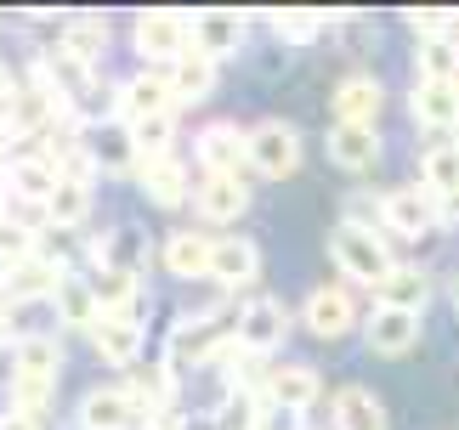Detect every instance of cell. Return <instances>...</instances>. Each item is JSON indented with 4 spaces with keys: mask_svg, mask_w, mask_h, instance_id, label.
<instances>
[{
    "mask_svg": "<svg viewBox=\"0 0 459 430\" xmlns=\"http://www.w3.org/2000/svg\"><path fill=\"white\" fill-rule=\"evenodd\" d=\"M233 334H238V306L233 300H216V306H204V312H182L176 329L165 334V357H159V363L182 380V374L216 363V357L233 346Z\"/></svg>",
    "mask_w": 459,
    "mask_h": 430,
    "instance_id": "obj_1",
    "label": "cell"
},
{
    "mask_svg": "<svg viewBox=\"0 0 459 430\" xmlns=\"http://www.w3.org/2000/svg\"><path fill=\"white\" fill-rule=\"evenodd\" d=\"M329 261L346 283H363V289H380V283L397 272L392 238H385V232H368V227H346V221L329 227Z\"/></svg>",
    "mask_w": 459,
    "mask_h": 430,
    "instance_id": "obj_2",
    "label": "cell"
},
{
    "mask_svg": "<svg viewBox=\"0 0 459 430\" xmlns=\"http://www.w3.org/2000/svg\"><path fill=\"white\" fill-rule=\"evenodd\" d=\"M284 334H290V306L278 295H244L238 300V334H233V346L238 351H250L261 357V363H273V351L284 346Z\"/></svg>",
    "mask_w": 459,
    "mask_h": 430,
    "instance_id": "obj_3",
    "label": "cell"
},
{
    "mask_svg": "<svg viewBox=\"0 0 459 430\" xmlns=\"http://www.w3.org/2000/svg\"><path fill=\"white\" fill-rule=\"evenodd\" d=\"M131 40H136V57L143 68H170L193 51V17L182 12H143L131 23Z\"/></svg>",
    "mask_w": 459,
    "mask_h": 430,
    "instance_id": "obj_4",
    "label": "cell"
},
{
    "mask_svg": "<svg viewBox=\"0 0 459 430\" xmlns=\"http://www.w3.org/2000/svg\"><path fill=\"white\" fill-rule=\"evenodd\" d=\"M193 159L204 176H244L250 170V131L238 119H204L193 131Z\"/></svg>",
    "mask_w": 459,
    "mask_h": 430,
    "instance_id": "obj_5",
    "label": "cell"
},
{
    "mask_svg": "<svg viewBox=\"0 0 459 430\" xmlns=\"http://www.w3.org/2000/svg\"><path fill=\"white\" fill-rule=\"evenodd\" d=\"M385 238H426V232L443 227V199L420 182H403V187H385Z\"/></svg>",
    "mask_w": 459,
    "mask_h": 430,
    "instance_id": "obj_6",
    "label": "cell"
},
{
    "mask_svg": "<svg viewBox=\"0 0 459 430\" xmlns=\"http://www.w3.org/2000/svg\"><path fill=\"white\" fill-rule=\"evenodd\" d=\"M250 170L267 176V182H284V176L301 170V131L290 119H261L250 125Z\"/></svg>",
    "mask_w": 459,
    "mask_h": 430,
    "instance_id": "obj_7",
    "label": "cell"
},
{
    "mask_svg": "<svg viewBox=\"0 0 459 430\" xmlns=\"http://www.w3.org/2000/svg\"><path fill=\"white\" fill-rule=\"evenodd\" d=\"M301 329L312 340H346L351 329H363L358 300H351L346 283H317V289L301 300Z\"/></svg>",
    "mask_w": 459,
    "mask_h": 430,
    "instance_id": "obj_8",
    "label": "cell"
},
{
    "mask_svg": "<svg viewBox=\"0 0 459 430\" xmlns=\"http://www.w3.org/2000/svg\"><path fill=\"white\" fill-rule=\"evenodd\" d=\"M74 272L63 255H51V249H40L34 261H23V266H12V272H0V289H6V300H12V312L17 306H51V295L63 289V278Z\"/></svg>",
    "mask_w": 459,
    "mask_h": 430,
    "instance_id": "obj_9",
    "label": "cell"
},
{
    "mask_svg": "<svg viewBox=\"0 0 459 430\" xmlns=\"http://www.w3.org/2000/svg\"><path fill=\"white\" fill-rule=\"evenodd\" d=\"M97 346V357L102 363H114V368H136L143 363V346H148V322H143V312H102L97 317V329L85 334Z\"/></svg>",
    "mask_w": 459,
    "mask_h": 430,
    "instance_id": "obj_10",
    "label": "cell"
},
{
    "mask_svg": "<svg viewBox=\"0 0 459 430\" xmlns=\"http://www.w3.org/2000/svg\"><path fill=\"white\" fill-rule=\"evenodd\" d=\"M210 261H216V232L210 227H176L159 238V266L182 283H193V278L210 283Z\"/></svg>",
    "mask_w": 459,
    "mask_h": 430,
    "instance_id": "obj_11",
    "label": "cell"
},
{
    "mask_svg": "<svg viewBox=\"0 0 459 430\" xmlns=\"http://www.w3.org/2000/svg\"><path fill=\"white\" fill-rule=\"evenodd\" d=\"M74 425L80 430H143V408L131 402L126 385H91L85 397L74 402Z\"/></svg>",
    "mask_w": 459,
    "mask_h": 430,
    "instance_id": "obj_12",
    "label": "cell"
},
{
    "mask_svg": "<svg viewBox=\"0 0 459 430\" xmlns=\"http://www.w3.org/2000/svg\"><path fill=\"white\" fill-rule=\"evenodd\" d=\"M193 215H199L204 227H238L244 215H250V182H244V176H199Z\"/></svg>",
    "mask_w": 459,
    "mask_h": 430,
    "instance_id": "obj_13",
    "label": "cell"
},
{
    "mask_svg": "<svg viewBox=\"0 0 459 430\" xmlns=\"http://www.w3.org/2000/svg\"><path fill=\"white\" fill-rule=\"evenodd\" d=\"M85 255H91V272H97V266H108V272H126V278H148V266H153V249H148V232L143 227L102 232V238L85 244Z\"/></svg>",
    "mask_w": 459,
    "mask_h": 430,
    "instance_id": "obj_14",
    "label": "cell"
},
{
    "mask_svg": "<svg viewBox=\"0 0 459 430\" xmlns=\"http://www.w3.org/2000/svg\"><path fill=\"white\" fill-rule=\"evenodd\" d=\"M153 114H182L170 91V74L165 68H136V74L119 80V119L136 125V119H153Z\"/></svg>",
    "mask_w": 459,
    "mask_h": 430,
    "instance_id": "obj_15",
    "label": "cell"
},
{
    "mask_svg": "<svg viewBox=\"0 0 459 430\" xmlns=\"http://www.w3.org/2000/svg\"><path fill=\"white\" fill-rule=\"evenodd\" d=\"M420 312H397V306H368L363 312V346L375 357H409L420 346Z\"/></svg>",
    "mask_w": 459,
    "mask_h": 430,
    "instance_id": "obj_16",
    "label": "cell"
},
{
    "mask_svg": "<svg viewBox=\"0 0 459 430\" xmlns=\"http://www.w3.org/2000/svg\"><path fill=\"white\" fill-rule=\"evenodd\" d=\"M136 187H143L159 210H182V204H193V193H199L193 170H187L176 153H165V159H143V165H136Z\"/></svg>",
    "mask_w": 459,
    "mask_h": 430,
    "instance_id": "obj_17",
    "label": "cell"
},
{
    "mask_svg": "<svg viewBox=\"0 0 459 430\" xmlns=\"http://www.w3.org/2000/svg\"><path fill=\"white\" fill-rule=\"evenodd\" d=\"M119 385L131 391V402L143 408V419H148V425H153V419H165V414H176V391H182V380H176L165 363H136Z\"/></svg>",
    "mask_w": 459,
    "mask_h": 430,
    "instance_id": "obj_18",
    "label": "cell"
},
{
    "mask_svg": "<svg viewBox=\"0 0 459 430\" xmlns=\"http://www.w3.org/2000/svg\"><path fill=\"white\" fill-rule=\"evenodd\" d=\"M57 182H63V170L51 165V159H46L40 148L12 153V165H6V193H12L17 204H51Z\"/></svg>",
    "mask_w": 459,
    "mask_h": 430,
    "instance_id": "obj_19",
    "label": "cell"
},
{
    "mask_svg": "<svg viewBox=\"0 0 459 430\" xmlns=\"http://www.w3.org/2000/svg\"><path fill=\"white\" fill-rule=\"evenodd\" d=\"M329 108H334V125H380V108H385V85L375 80V74H346L341 85H334V97H329Z\"/></svg>",
    "mask_w": 459,
    "mask_h": 430,
    "instance_id": "obj_20",
    "label": "cell"
},
{
    "mask_svg": "<svg viewBox=\"0 0 459 430\" xmlns=\"http://www.w3.org/2000/svg\"><path fill=\"white\" fill-rule=\"evenodd\" d=\"M85 148H91L97 176H136V165H143V153H136V136H131V125H126V119L85 131Z\"/></svg>",
    "mask_w": 459,
    "mask_h": 430,
    "instance_id": "obj_21",
    "label": "cell"
},
{
    "mask_svg": "<svg viewBox=\"0 0 459 430\" xmlns=\"http://www.w3.org/2000/svg\"><path fill=\"white\" fill-rule=\"evenodd\" d=\"M261 278V249L255 238H216V261H210V283L221 295H238Z\"/></svg>",
    "mask_w": 459,
    "mask_h": 430,
    "instance_id": "obj_22",
    "label": "cell"
},
{
    "mask_svg": "<svg viewBox=\"0 0 459 430\" xmlns=\"http://www.w3.org/2000/svg\"><path fill=\"white\" fill-rule=\"evenodd\" d=\"M317 397H324V374H317L312 363H273V374H267V402L295 408V414H312Z\"/></svg>",
    "mask_w": 459,
    "mask_h": 430,
    "instance_id": "obj_23",
    "label": "cell"
},
{
    "mask_svg": "<svg viewBox=\"0 0 459 430\" xmlns=\"http://www.w3.org/2000/svg\"><path fill=\"white\" fill-rule=\"evenodd\" d=\"M244 34H250L244 12H199V17H193V51H204L210 63L238 57V51H244Z\"/></svg>",
    "mask_w": 459,
    "mask_h": 430,
    "instance_id": "obj_24",
    "label": "cell"
},
{
    "mask_svg": "<svg viewBox=\"0 0 459 430\" xmlns=\"http://www.w3.org/2000/svg\"><path fill=\"white\" fill-rule=\"evenodd\" d=\"M409 114L420 131H431V136H448L459 131V85H426V80H414V91H409Z\"/></svg>",
    "mask_w": 459,
    "mask_h": 430,
    "instance_id": "obj_25",
    "label": "cell"
},
{
    "mask_svg": "<svg viewBox=\"0 0 459 430\" xmlns=\"http://www.w3.org/2000/svg\"><path fill=\"white\" fill-rule=\"evenodd\" d=\"M324 148H329V159H334L341 170L363 176V170L380 165V125H329Z\"/></svg>",
    "mask_w": 459,
    "mask_h": 430,
    "instance_id": "obj_26",
    "label": "cell"
},
{
    "mask_svg": "<svg viewBox=\"0 0 459 430\" xmlns=\"http://www.w3.org/2000/svg\"><path fill=\"white\" fill-rule=\"evenodd\" d=\"M108 40H114V29H108V17H97V12L57 23V51H68V57L85 63V68H102V57H108Z\"/></svg>",
    "mask_w": 459,
    "mask_h": 430,
    "instance_id": "obj_27",
    "label": "cell"
},
{
    "mask_svg": "<svg viewBox=\"0 0 459 430\" xmlns=\"http://www.w3.org/2000/svg\"><path fill=\"white\" fill-rule=\"evenodd\" d=\"M51 312H57V329H80V334H91L97 329V317H102V300L91 289V278L85 272H68L63 278V289L51 295Z\"/></svg>",
    "mask_w": 459,
    "mask_h": 430,
    "instance_id": "obj_28",
    "label": "cell"
},
{
    "mask_svg": "<svg viewBox=\"0 0 459 430\" xmlns=\"http://www.w3.org/2000/svg\"><path fill=\"white\" fill-rule=\"evenodd\" d=\"M329 430H385V408L368 385H341L329 402Z\"/></svg>",
    "mask_w": 459,
    "mask_h": 430,
    "instance_id": "obj_29",
    "label": "cell"
},
{
    "mask_svg": "<svg viewBox=\"0 0 459 430\" xmlns=\"http://www.w3.org/2000/svg\"><path fill=\"white\" fill-rule=\"evenodd\" d=\"M165 74H170L176 108H199V102H210V91H216V74H221V63H210L204 51H187V57H182V63H170Z\"/></svg>",
    "mask_w": 459,
    "mask_h": 430,
    "instance_id": "obj_30",
    "label": "cell"
},
{
    "mask_svg": "<svg viewBox=\"0 0 459 430\" xmlns=\"http://www.w3.org/2000/svg\"><path fill=\"white\" fill-rule=\"evenodd\" d=\"M12 374H40V380H63V340L46 329L17 334L12 346Z\"/></svg>",
    "mask_w": 459,
    "mask_h": 430,
    "instance_id": "obj_31",
    "label": "cell"
},
{
    "mask_svg": "<svg viewBox=\"0 0 459 430\" xmlns=\"http://www.w3.org/2000/svg\"><path fill=\"white\" fill-rule=\"evenodd\" d=\"M375 306H397V312H420V317H426V306H431V272H426V266H403L397 261V272L375 289Z\"/></svg>",
    "mask_w": 459,
    "mask_h": 430,
    "instance_id": "obj_32",
    "label": "cell"
},
{
    "mask_svg": "<svg viewBox=\"0 0 459 430\" xmlns=\"http://www.w3.org/2000/svg\"><path fill=\"white\" fill-rule=\"evenodd\" d=\"M51 402H57V380H40V374H12V385H6V414H23V419H40V425H46Z\"/></svg>",
    "mask_w": 459,
    "mask_h": 430,
    "instance_id": "obj_33",
    "label": "cell"
},
{
    "mask_svg": "<svg viewBox=\"0 0 459 430\" xmlns=\"http://www.w3.org/2000/svg\"><path fill=\"white\" fill-rule=\"evenodd\" d=\"M414 80L426 85H459V46L448 40H420L414 46Z\"/></svg>",
    "mask_w": 459,
    "mask_h": 430,
    "instance_id": "obj_34",
    "label": "cell"
},
{
    "mask_svg": "<svg viewBox=\"0 0 459 430\" xmlns=\"http://www.w3.org/2000/svg\"><path fill=\"white\" fill-rule=\"evenodd\" d=\"M420 187H431L437 199L459 193V142H437V148H420Z\"/></svg>",
    "mask_w": 459,
    "mask_h": 430,
    "instance_id": "obj_35",
    "label": "cell"
},
{
    "mask_svg": "<svg viewBox=\"0 0 459 430\" xmlns=\"http://www.w3.org/2000/svg\"><path fill=\"white\" fill-rule=\"evenodd\" d=\"M91 289H97V300H102V312H143V306H148L143 278L108 272V266H97V272H91Z\"/></svg>",
    "mask_w": 459,
    "mask_h": 430,
    "instance_id": "obj_36",
    "label": "cell"
},
{
    "mask_svg": "<svg viewBox=\"0 0 459 430\" xmlns=\"http://www.w3.org/2000/svg\"><path fill=\"white\" fill-rule=\"evenodd\" d=\"M46 215H51V232H74L85 215H91V187L85 182H57V193H51V204H46Z\"/></svg>",
    "mask_w": 459,
    "mask_h": 430,
    "instance_id": "obj_37",
    "label": "cell"
},
{
    "mask_svg": "<svg viewBox=\"0 0 459 430\" xmlns=\"http://www.w3.org/2000/svg\"><path fill=\"white\" fill-rule=\"evenodd\" d=\"M131 136H136V153H143V159H165V153H176V114L136 119Z\"/></svg>",
    "mask_w": 459,
    "mask_h": 430,
    "instance_id": "obj_38",
    "label": "cell"
},
{
    "mask_svg": "<svg viewBox=\"0 0 459 430\" xmlns=\"http://www.w3.org/2000/svg\"><path fill=\"white\" fill-rule=\"evenodd\" d=\"M40 249H46V232H29V227L6 221V227H0V272H12V266L34 261Z\"/></svg>",
    "mask_w": 459,
    "mask_h": 430,
    "instance_id": "obj_39",
    "label": "cell"
},
{
    "mask_svg": "<svg viewBox=\"0 0 459 430\" xmlns=\"http://www.w3.org/2000/svg\"><path fill=\"white\" fill-rule=\"evenodd\" d=\"M329 29V17H317V12H273V34L284 46H307L317 40V34Z\"/></svg>",
    "mask_w": 459,
    "mask_h": 430,
    "instance_id": "obj_40",
    "label": "cell"
},
{
    "mask_svg": "<svg viewBox=\"0 0 459 430\" xmlns=\"http://www.w3.org/2000/svg\"><path fill=\"white\" fill-rule=\"evenodd\" d=\"M341 221L346 227H368V232H385V199H375V193H346V204H341Z\"/></svg>",
    "mask_w": 459,
    "mask_h": 430,
    "instance_id": "obj_41",
    "label": "cell"
},
{
    "mask_svg": "<svg viewBox=\"0 0 459 430\" xmlns=\"http://www.w3.org/2000/svg\"><path fill=\"white\" fill-rule=\"evenodd\" d=\"M255 430H312V425H307V414H295V408H278V402L261 397V402H255Z\"/></svg>",
    "mask_w": 459,
    "mask_h": 430,
    "instance_id": "obj_42",
    "label": "cell"
},
{
    "mask_svg": "<svg viewBox=\"0 0 459 430\" xmlns=\"http://www.w3.org/2000/svg\"><path fill=\"white\" fill-rule=\"evenodd\" d=\"M216 430H255V402H227L216 414Z\"/></svg>",
    "mask_w": 459,
    "mask_h": 430,
    "instance_id": "obj_43",
    "label": "cell"
},
{
    "mask_svg": "<svg viewBox=\"0 0 459 430\" xmlns=\"http://www.w3.org/2000/svg\"><path fill=\"white\" fill-rule=\"evenodd\" d=\"M0 430H40V419H23V414H0Z\"/></svg>",
    "mask_w": 459,
    "mask_h": 430,
    "instance_id": "obj_44",
    "label": "cell"
},
{
    "mask_svg": "<svg viewBox=\"0 0 459 430\" xmlns=\"http://www.w3.org/2000/svg\"><path fill=\"white\" fill-rule=\"evenodd\" d=\"M443 227H459V193H448V199H443Z\"/></svg>",
    "mask_w": 459,
    "mask_h": 430,
    "instance_id": "obj_45",
    "label": "cell"
},
{
    "mask_svg": "<svg viewBox=\"0 0 459 430\" xmlns=\"http://www.w3.org/2000/svg\"><path fill=\"white\" fill-rule=\"evenodd\" d=\"M6 221H12V193L0 187V227H6Z\"/></svg>",
    "mask_w": 459,
    "mask_h": 430,
    "instance_id": "obj_46",
    "label": "cell"
},
{
    "mask_svg": "<svg viewBox=\"0 0 459 430\" xmlns=\"http://www.w3.org/2000/svg\"><path fill=\"white\" fill-rule=\"evenodd\" d=\"M0 346H17V340H12V317H0Z\"/></svg>",
    "mask_w": 459,
    "mask_h": 430,
    "instance_id": "obj_47",
    "label": "cell"
},
{
    "mask_svg": "<svg viewBox=\"0 0 459 430\" xmlns=\"http://www.w3.org/2000/svg\"><path fill=\"white\" fill-rule=\"evenodd\" d=\"M448 306H454V317H459V278L448 283Z\"/></svg>",
    "mask_w": 459,
    "mask_h": 430,
    "instance_id": "obj_48",
    "label": "cell"
},
{
    "mask_svg": "<svg viewBox=\"0 0 459 430\" xmlns=\"http://www.w3.org/2000/svg\"><path fill=\"white\" fill-rule=\"evenodd\" d=\"M6 165H12V159H6V142H0V187H6Z\"/></svg>",
    "mask_w": 459,
    "mask_h": 430,
    "instance_id": "obj_49",
    "label": "cell"
},
{
    "mask_svg": "<svg viewBox=\"0 0 459 430\" xmlns=\"http://www.w3.org/2000/svg\"><path fill=\"white\" fill-rule=\"evenodd\" d=\"M143 430H165V425H143Z\"/></svg>",
    "mask_w": 459,
    "mask_h": 430,
    "instance_id": "obj_50",
    "label": "cell"
},
{
    "mask_svg": "<svg viewBox=\"0 0 459 430\" xmlns=\"http://www.w3.org/2000/svg\"><path fill=\"white\" fill-rule=\"evenodd\" d=\"M454 142H459V131H454Z\"/></svg>",
    "mask_w": 459,
    "mask_h": 430,
    "instance_id": "obj_51",
    "label": "cell"
}]
</instances>
